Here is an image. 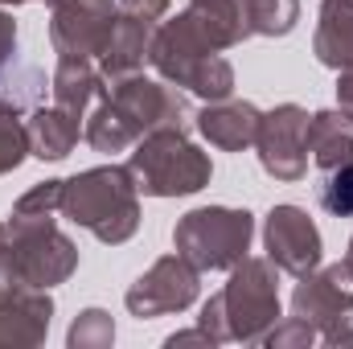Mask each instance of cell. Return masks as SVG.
<instances>
[{
  "mask_svg": "<svg viewBox=\"0 0 353 349\" xmlns=\"http://www.w3.org/2000/svg\"><path fill=\"white\" fill-rule=\"evenodd\" d=\"M275 321H279V267L271 259L247 255L243 263L230 267L226 288L205 300L197 325L218 346L222 341L259 346Z\"/></svg>",
  "mask_w": 353,
  "mask_h": 349,
  "instance_id": "obj_2",
  "label": "cell"
},
{
  "mask_svg": "<svg viewBox=\"0 0 353 349\" xmlns=\"http://www.w3.org/2000/svg\"><path fill=\"white\" fill-rule=\"evenodd\" d=\"M29 157L37 161H66L83 136V115H70L66 107H33L29 115Z\"/></svg>",
  "mask_w": 353,
  "mask_h": 349,
  "instance_id": "obj_16",
  "label": "cell"
},
{
  "mask_svg": "<svg viewBox=\"0 0 353 349\" xmlns=\"http://www.w3.org/2000/svg\"><path fill=\"white\" fill-rule=\"evenodd\" d=\"M259 107L247 103V99H218V103H205L197 115H193V128L222 152H243L255 144L259 136Z\"/></svg>",
  "mask_w": 353,
  "mask_h": 349,
  "instance_id": "obj_15",
  "label": "cell"
},
{
  "mask_svg": "<svg viewBox=\"0 0 353 349\" xmlns=\"http://www.w3.org/2000/svg\"><path fill=\"white\" fill-rule=\"evenodd\" d=\"M8 267H12V235L8 222H0V288H8Z\"/></svg>",
  "mask_w": 353,
  "mask_h": 349,
  "instance_id": "obj_30",
  "label": "cell"
},
{
  "mask_svg": "<svg viewBox=\"0 0 353 349\" xmlns=\"http://www.w3.org/2000/svg\"><path fill=\"white\" fill-rule=\"evenodd\" d=\"M189 123H193L189 99L176 87H169V83L144 79L136 70V74L111 79L103 87L87 128H83V140L94 152L115 157V152L136 148L157 128H181V132H189Z\"/></svg>",
  "mask_w": 353,
  "mask_h": 349,
  "instance_id": "obj_1",
  "label": "cell"
},
{
  "mask_svg": "<svg viewBox=\"0 0 353 349\" xmlns=\"http://www.w3.org/2000/svg\"><path fill=\"white\" fill-rule=\"evenodd\" d=\"M8 235H12V267H8V283L21 288H58L79 271V247L70 243V235L58 230L54 214H25L12 210L8 218Z\"/></svg>",
  "mask_w": 353,
  "mask_h": 349,
  "instance_id": "obj_6",
  "label": "cell"
},
{
  "mask_svg": "<svg viewBox=\"0 0 353 349\" xmlns=\"http://www.w3.org/2000/svg\"><path fill=\"white\" fill-rule=\"evenodd\" d=\"M189 21L197 25V33L222 54V50H234L251 37L247 29V17H243V0H189Z\"/></svg>",
  "mask_w": 353,
  "mask_h": 349,
  "instance_id": "obj_18",
  "label": "cell"
},
{
  "mask_svg": "<svg viewBox=\"0 0 353 349\" xmlns=\"http://www.w3.org/2000/svg\"><path fill=\"white\" fill-rule=\"evenodd\" d=\"M263 247H267V259L275 263L279 271L288 275H308L316 271L321 259H325V243H321V230L316 222L308 218V210L300 206H271L263 222Z\"/></svg>",
  "mask_w": 353,
  "mask_h": 349,
  "instance_id": "obj_12",
  "label": "cell"
},
{
  "mask_svg": "<svg viewBox=\"0 0 353 349\" xmlns=\"http://www.w3.org/2000/svg\"><path fill=\"white\" fill-rule=\"evenodd\" d=\"M115 25V0H62L50 8V41L58 58H90L107 50Z\"/></svg>",
  "mask_w": 353,
  "mask_h": 349,
  "instance_id": "obj_13",
  "label": "cell"
},
{
  "mask_svg": "<svg viewBox=\"0 0 353 349\" xmlns=\"http://www.w3.org/2000/svg\"><path fill=\"white\" fill-rule=\"evenodd\" d=\"M312 341H316V329L308 321H300V317H288V321L279 317L263 337V346H271V349H308Z\"/></svg>",
  "mask_w": 353,
  "mask_h": 349,
  "instance_id": "obj_26",
  "label": "cell"
},
{
  "mask_svg": "<svg viewBox=\"0 0 353 349\" xmlns=\"http://www.w3.org/2000/svg\"><path fill=\"white\" fill-rule=\"evenodd\" d=\"M308 152H312V161L325 173L341 169V165H353V119L341 107L312 115V123H308Z\"/></svg>",
  "mask_w": 353,
  "mask_h": 349,
  "instance_id": "obj_20",
  "label": "cell"
},
{
  "mask_svg": "<svg viewBox=\"0 0 353 349\" xmlns=\"http://www.w3.org/2000/svg\"><path fill=\"white\" fill-rule=\"evenodd\" d=\"M54 321V296L46 288H0V349H33Z\"/></svg>",
  "mask_w": 353,
  "mask_h": 349,
  "instance_id": "obj_14",
  "label": "cell"
},
{
  "mask_svg": "<svg viewBox=\"0 0 353 349\" xmlns=\"http://www.w3.org/2000/svg\"><path fill=\"white\" fill-rule=\"evenodd\" d=\"M107 87V79L99 74V62L90 58H58V70L50 79V94L58 107H66L70 115L87 119V107L99 103V94Z\"/></svg>",
  "mask_w": 353,
  "mask_h": 349,
  "instance_id": "obj_19",
  "label": "cell"
},
{
  "mask_svg": "<svg viewBox=\"0 0 353 349\" xmlns=\"http://www.w3.org/2000/svg\"><path fill=\"white\" fill-rule=\"evenodd\" d=\"M345 259H350V263H353V239H350V255H345Z\"/></svg>",
  "mask_w": 353,
  "mask_h": 349,
  "instance_id": "obj_33",
  "label": "cell"
},
{
  "mask_svg": "<svg viewBox=\"0 0 353 349\" xmlns=\"http://www.w3.org/2000/svg\"><path fill=\"white\" fill-rule=\"evenodd\" d=\"M201 292V271L185 255H165L157 259L123 296L128 312L140 317V321H152V317H173L185 312Z\"/></svg>",
  "mask_w": 353,
  "mask_h": 349,
  "instance_id": "obj_11",
  "label": "cell"
},
{
  "mask_svg": "<svg viewBox=\"0 0 353 349\" xmlns=\"http://www.w3.org/2000/svg\"><path fill=\"white\" fill-rule=\"evenodd\" d=\"M111 341H115V321L103 308L79 312L74 325H70V333H66V346L70 349H107Z\"/></svg>",
  "mask_w": 353,
  "mask_h": 349,
  "instance_id": "obj_24",
  "label": "cell"
},
{
  "mask_svg": "<svg viewBox=\"0 0 353 349\" xmlns=\"http://www.w3.org/2000/svg\"><path fill=\"white\" fill-rule=\"evenodd\" d=\"M321 206L333 218H353V165L329 169L321 181Z\"/></svg>",
  "mask_w": 353,
  "mask_h": 349,
  "instance_id": "obj_25",
  "label": "cell"
},
{
  "mask_svg": "<svg viewBox=\"0 0 353 349\" xmlns=\"http://www.w3.org/2000/svg\"><path fill=\"white\" fill-rule=\"evenodd\" d=\"M165 12H169V0H115V25H111L107 50L99 54V74L107 83L136 74L148 62L152 37Z\"/></svg>",
  "mask_w": 353,
  "mask_h": 349,
  "instance_id": "obj_9",
  "label": "cell"
},
{
  "mask_svg": "<svg viewBox=\"0 0 353 349\" xmlns=\"http://www.w3.org/2000/svg\"><path fill=\"white\" fill-rule=\"evenodd\" d=\"M41 4H50V8H54V4H62V0H41Z\"/></svg>",
  "mask_w": 353,
  "mask_h": 349,
  "instance_id": "obj_32",
  "label": "cell"
},
{
  "mask_svg": "<svg viewBox=\"0 0 353 349\" xmlns=\"http://www.w3.org/2000/svg\"><path fill=\"white\" fill-rule=\"evenodd\" d=\"M62 214L99 243L119 247L140 230V185L128 165H99L62 181Z\"/></svg>",
  "mask_w": 353,
  "mask_h": 349,
  "instance_id": "obj_3",
  "label": "cell"
},
{
  "mask_svg": "<svg viewBox=\"0 0 353 349\" xmlns=\"http://www.w3.org/2000/svg\"><path fill=\"white\" fill-rule=\"evenodd\" d=\"M21 4H29V0H0V8H21Z\"/></svg>",
  "mask_w": 353,
  "mask_h": 349,
  "instance_id": "obj_31",
  "label": "cell"
},
{
  "mask_svg": "<svg viewBox=\"0 0 353 349\" xmlns=\"http://www.w3.org/2000/svg\"><path fill=\"white\" fill-rule=\"evenodd\" d=\"M312 54L329 70L353 66V0H321V21L312 37Z\"/></svg>",
  "mask_w": 353,
  "mask_h": 349,
  "instance_id": "obj_17",
  "label": "cell"
},
{
  "mask_svg": "<svg viewBox=\"0 0 353 349\" xmlns=\"http://www.w3.org/2000/svg\"><path fill=\"white\" fill-rule=\"evenodd\" d=\"M8 58H17V21L8 8H0V66Z\"/></svg>",
  "mask_w": 353,
  "mask_h": 349,
  "instance_id": "obj_27",
  "label": "cell"
},
{
  "mask_svg": "<svg viewBox=\"0 0 353 349\" xmlns=\"http://www.w3.org/2000/svg\"><path fill=\"white\" fill-rule=\"evenodd\" d=\"M25 157H29V128L17 107L0 103V177L21 169Z\"/></svg>",
  "mask_w": 353,
  "mask_h": 349,
  "instance_id": "obj_23",
  "label": "cell"
},
{
  "mask_svg": "<svg viewBox=\"0 0 353 349\" xmlns=\"http://www.w3.org/2000/svg\"><path fill=\"white\" fill-rule=\"evenodd\" d=\"M41 94H46V74L37 66H25L17 58H8L0 66V103H8L17 111H33V107H41Z\"/></svg>",
  "mask_w": 353,
  "mask_h": 349,
  "instance_id": "obj_21",
  "label": "cell"
},
{
  "mask_svg": "<svg viewBox=\"0 0 353 349\" xmlns=\"http://www.w3.org/2000/svg\"><path fill=\"white\" fill-rule=\"evenodd\" d=\"M251 37H288L300 21V0H243Z\"/></svg>",
  "mask_w": 353,
  "mask_h": 349,
  "instance_id": "obj_22",
  "label": "cell"
},
{
  "mask_svg": "<svg viewBox=\"0 0 353 349\" xmlns=\"http://www.w3.org/2000/svg\"><path fill=\"white\" fill-rule=\"evenodd\" d=\"M165 346H169V349H181V346H218V341H214V337H210V333H205V329L197 325V329H185V333H173V337H169Z\"/></svg>",
  "mask_w": 353,
  "mask_h": 349,
  "instance_id": "obj_29",
  "label": "cell"
},
{
  "mask_svg": "<svg viewBox=\"0 0 353 349\" xmlns=\"http://www.w3.org/2000/svg\"><path fill=\"white\" fill-rule=\"evenodd\" d=\"M308 123L312 115L300 103H279L259 115L255 152H259V165L267 177L292 185L308 173Z\"/></svg>",
  "mask_w": 353,
  "mask_h": 349,
  "instance_id": "obj_10",
  "label": "cell"
},
{
  "mask_svg": "<svg viewBox=\"0 0 353 349\" xmlns=\"http://www.w3.org/2000/svg\"><path fill=\"white\" fill-rule=\"evenodd\" d=\"M292 317L308 321L325 346H353V263H329L300 275Z\"/></svg>",
  "mask_w": 353,
  "mask_h": 349,
  "instance_id": "obj_8",
  "label": "cell"
},
{
  "mask_svg": "<svg viewBox=\"0 0 353 349\" xmlns=\"http://www.w3.org/2000/svg\"><path fill=\"white\" fill-rule=\"evenodd\" d=\"M337 107L353 119V66L337 70Z\"/></svg>",
  "mask_w": 353,
  "mask_h": 349,
  "instance_id": "obj_28",
  "label": "cell"
},
{
  "mask_svg": "<svg viewBox=\"0 0 353 349\" xmlns=\"http://www.w3.org/2000/svg\"><path fill=\"white\" fill-rule=\"evenodd\" d=\"M148 62H152V70L169 87L189 90V94H197L205 103H218V99L234 94V66L197 33V25L189 21V12H181V17L165 21L157 29Z\"/></svg>",
  "mask_w": 353,
  "mask_h": 349,
  "instance_id": "obj_4",
  "label": "cell"
},
{
  "mask_svg": "<svg viewBox=\"0 0 353 349\" xmlns=\"http://www.w3.org/2000/svg\"><path fill=\"white\" fill-rule=\"evenodd\" d=\"M251 239L255 218L230 206H197L185 218H176L173 230L176 255H185L197 271H230L234 263L247 259Z\"/></svg>",
  "mask_w": 353,
  "mask_h": 349,
  "instance_id": "obj_7",
  "label": "cell"
},
{
  "mask_svg": "<svg viewBox=\"0 0 353 349\" xmlns=\"http://www.w3.org/2000/svg\"><path fill=\"white\" fill-rule=\"evenodd\" d=\"M128 169H132L144 197H189V193H201L210 185V177H214L210 157L181 128L148 132L132 148Z\"/></svg>",
  "mask_w": 353,
  "mask_h": 349,
  "instance_id": "obj_5",
  "label": "cell"
}]
</instances>
